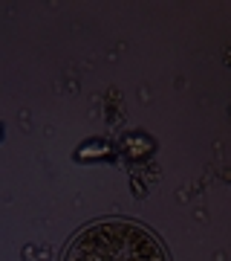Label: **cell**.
<instances>
[{
  "label": "cell",
  "mask_w": 231,
  "mask_h": 261,
  "mask_svg": "<svg viewBox=\"0 0 231 261\" xmlns=\"http://www.w3.org/2000/svg\"><path fill=\"white\" fill-rule=\"evenodd\" d=\"M64 261H171L165 244L148 226L127 218H107L75 232Z\"/></svg>",
  "instance_id": "6da1fadb"
}]
</instances>
